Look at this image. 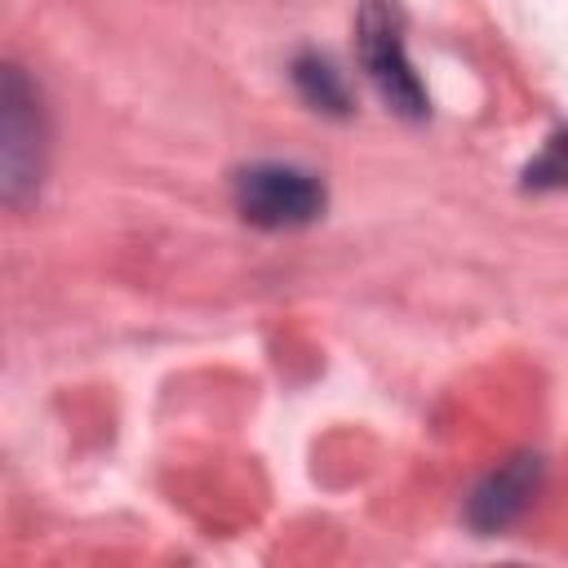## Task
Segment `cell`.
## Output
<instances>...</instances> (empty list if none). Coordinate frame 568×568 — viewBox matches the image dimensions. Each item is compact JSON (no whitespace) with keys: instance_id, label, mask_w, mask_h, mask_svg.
Segmentation results:
<instances>
[{"instance_id":"cell-1","label":"cell","mask_w":568,"mask_h":568,"mask_svg":"<svg viewBox=\"0 0 568 568\" xmlns=\"http://www.w3.org/2000/svg\"><path fill=\"white\" fill-rule=\"evenodd\" d=\"M355 44H359V62L364 75L373 80V89L382 93V102L404 115V120H422L426 115V84L413 71V58L404 49V31H399V13L390 0H364L359 18H355Z\"/></svg>"},{"instance_id":"cell-4","label":"cell","mask_w":568,"mask_h":568,"mask_svg":"<svg viewBox=\"0 0 568 568\" xmlns=\"http://www.w3.org/2000/svg\"><path fill=\"white\" fill-rule=\"evenodd\" d=\"M537 488H541V457L519 453V457L501 462V466L470 493V501H466L470 528H479V532H501V528H510V524L532 506Z\"/></svg>"},{"instance_id":"cell-3","label":"cell","mask_w":568,"mask_h":568,"mask_svg":"<svg viewBox=\"0 0 568 568\" xmlns=\"http://www.w3.org/2000/svg\"><path fill=\"white\" fill-rule=\"evenodd\" d=\"M231 195H235L240 217L262 231H293L324 213L320 178L297 164H275V160L240 169L231 182Z\"/></svg>"},{"instance_id":"cell-5","label":"cell","mask_w":568,"mask_h":568,"mask_svg":"<svg viewBox=\"0 0 568 568\" xmlns=\"http://www.w3.org/2000/svg\"><path fill=\"white\" fill-rule=\"evenodd\" d=\"M293 84L324 115H346L351 111V89H346L342 71L320 53H297L293 58Z\"/></svg>"},{"instance_id":"cell-6","label":"cell","mask_w":568,"mask_h":568,"mask_svg":"<svg viewBox=\"0 0 568 568\" xmlns=\"http://www.w3.org/2000/svg\"><path fill=\"white\" fill-rule=\"evenodd\" d=\"M528 186H568V133H555L528 164Z\"/></svg>"},{"instance_id":"cell-2","label":"cell","mask_w":568,"mask_h":568,"mask_svg":"<svg viewBox=\"0 0 568 568\" xmlns=\"http://www.w3.org/2000/svg\"><path fill=\"white\" fill-rule=\"evenodd\" d=\"M44 169V115L40 93L22 67H4L0 80V195L4 204H27Z\"/></svg>"}]
</instances>
